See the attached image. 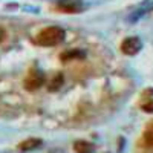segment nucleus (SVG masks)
<instances>
[{"mask_svg":"<svg viewBox=\"0 0 153 153\" xmlns=\"http://www.w3.org/2000/svg\"><path fill=\"white\" fill-rule=\"evenodd\" d=\"M143 109H144L146 112H150V113H152V112H153V100H152V101H149L147 104H144V106H143Z\"/></svg>","mask_w":153,"mask_h":153,"instance_id":"nucleus-9","label":"nucleus"},{"mask_svg":"<svg viewBox=\"0 0 153 153\" xmlns=\"http://www.w3.org/2000/svg\"><path fill=\"white\" fill-rule=\"evenodd\" d=\"M65 40V29L60 26L45 28L37 37V43L40 46H57Z\"/></svg>","mask_w":153,"mask_h":153,"instance_id":"nucleus-1","label":"nucleus"},{"mask_svg":"<svg viewBox=\"0 0 153 153\" xmlns=\"http://www.w3.org/2000/svg\"><path fill=\"white\" fill-rule=\"evenodd\" d=\"M57 8L65 12H69V14H74V12L83 9V3L81 0H60L57 3Z\"/></svg>","mask_w":153,"mask_h":153,"instance_id":"nucleus-4","label":"nucleus"},{"mask_svg":"<svg viewBox=\"0 0 153 153\" xmlns=\"http://www.w3.org/2000/svg\"><path fill=\"white\" fill-rule=\"evenodd\" d=\"M60 58H61V61L81 60V58H84V52H83V51H75V49H72V51H66V52H63V54L60 55Z\"/></svg>","mask_w":153,"mask_h":153,"instance_id":"nucleus-6","label":"nucleus"},{"mask_svg":"<svg viewBox=\"0 0 153 153\" xmlns=\"http://www.w3.org/2000/svg\"><path fill=\"white\" fill-rule=\"evenodd\" d=\"M5 35H6V34H5V29H3V28H0V42H3V40H5Z\"/></svg>","mask_w":153,"mask_h":153,"instance_id":"nucleus-10","label":"nucleus"},{"mask_svg":"<svg viewBox=\"0 0 153 153\" xmlns=\"http://www.w3.org/2000/svg\"><path fill=\"white\" fill-rule=\"evenodd\" d=\"M45 83V76L42 72H38V71H31L28 74V76L25 78V87L28 89V91L34 92L37 91V89H40Z\"/></svg>","mask_w":153,"mask_h":153,"instance_id":"nucleus-2","label":"nucleus"},{"mask_svg":"<svg viewBox=\"0 0 153 153\" xmlns=\"http://www.w3.org/2000/svg\"><path fill=\"white\" fill-rule=\"evenodd\" d=\"M42 146V139H37V138H29L26 139V141H23L20 143V150H34L37 147H40Z\"/></svg>","mask_w":153,"mask_h":153,"instance_id":"nucleus-7","label":"nucleus"},{"mask_svg":"<svg viewBox=\"0 0 153 153\" xmlns=\"http://www.w3.org/2000/svg\"><path fill=\"white\" fill-rule=\"evenodd\" d=\"M63 86V76L60 75V74H57L52 80H51V83H49V86H48V89L49 91H52V92H55V91H58V89Z\"/></svg>","mask_w":153,"mask_h":153,"instance_id":"nucleus-8","label":"nucleus"},{"mask_svg":"<svg viewBox=\"0 0 153 153\" xmlns=\"http://www.w3.org/2000/svg\"><path fill=\"white\" fill-rule=\"evenodd\" d=\"M74 150L76 153H94L95 147H94V144L87 143V141H75L74 143Z\"/></svg>","mask_w":153,"mask_h":153,"instance_id":"nucleus-5","label":"nucleus"},{"mask_svg":"<svg viewBox=\"0 0 153 153\" xmlns=\"http://www.w3.org/2000/svg\"><path fill=\"white\" fill-rule=\"evenodd\" d=\"M143 48V43L138 37H127L121 43V51L126 55H136Z\"/></svg>","mask_w":153,"mask_h":153,"instance_id":"nucleus-3","label":"nucleus"}]
</instances>
